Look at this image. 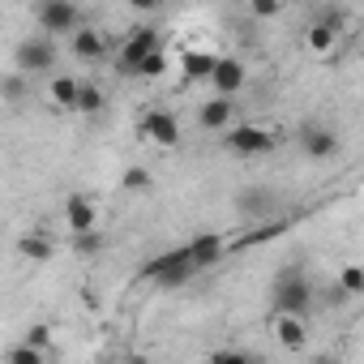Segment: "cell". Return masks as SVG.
<instances>
[{
  "mask_svg": "<svg viewBox=\"0 0 364 364\" xmlns=\"http://www.w3.org/2000/svg\"><path fill=\"white\" fill-rule=\"evenodd\" d=\"M95 219H99V210H95V202H90V198H69V206H65V223H69V232H73V236L95 232Z\"/></svg>",
  "mask_w": 364,
  "mask_h": 364,
  "instance_id": "cell-12",
  "label": "cell"
},
{
  "mask_svg": "<svg viewBox=\"0 0 364 364\" xmlns=\"http://www.w3.org/2000/svg\"><path fill=\"white\" fill-rule=\"evenodd\" d=\"M210 364H262V360L245 347H219V351H210Z\"/></svg>",
  "mask_w": 364,
  "mask_h": 364,
  "instance_id": "cell-21",
  "label": "cell"
},
{
  "mask_svg": "<svg viewBox=\"0 0 364 364\" xmlns=\"http://www.w3.org/2000/svg\"><path fill=\"white\" fill-rule=\"evenodd\" d=\"M73 249H77V253H99V249H103V236H99V232H86V236H73Z\"/></svg>",
  "mask_w": 364,
  "mask_h": 364,
  "instance_id": "cell-27",
  "label": "cell"
},
{
  "mask_svg": "<svg viewBox=\"0 0 364 364\" xmlns=\"http://www.w3.org/2000/svg\"><path fill=\"white\" fill-rule=\"evenodd\" d=\"M22 343H26V347H35V351H43V347L52 343V330H48V326H31Z\"/></svg>",
  "mask_w": 364,
  "mask_h": 364,
  "instance_id": "cell-25",
  "label": "cell"
},
{
  "mask_svg": "<svg viewBox=\"0 0 364 364\" xmlns=\"http://www.w3.org/2000/svg\"><path fill=\"white\" fill-rule=\"evenodd\" d=\"M270 330H274V343L287 347V351L309 347V321L304 317H270Z\"/></svg>",
  "mask_w": 364,
  "mask_h": 364,
  "instance_id": "cell-9",
  "label": "cell"
},
{
  "mask_svg": "<svg viewBox=\"0 0 364 364\" xmlns=\"http://www.w3.org/2000/svg\"><path fill=\"white\" fill-rule=\"evenodd\" d=\"M279 206V198H274V189H245V193H236V210L245 215V219H257V215H270Z\"/></svg>",
  "mask_w": 364,
  "mask_h": 364,
  "instance_id": "cell-13",
  "label": "cell"
},
{
  "mask_svg": "<svg viewBox=\"0 0 364 364\" xmlns=\"http://www.w3.org/2000/svg\"><path fill=\"white\" fill-rule=\"evenodd\" d=\"M338 133L334 129H326V124H309L304 133H300V150L309 154V159H334L338 154Z\"/></svg>",
  "mask_w": 364,
  "mask_h": 364,
  "instance_id": "cell-8",
  "label": "cell"
},
{
  "mask_svg": "<svg viewBox=\"0 0 364 364\" xmlns=\"http://www.w3.org/2000/svg\"><path fill=\"white\" fill-rule=\"evenodd\" d=\"M338 287H343V296H364V266H343Z\"/></svg>",
  "mask_w": 364,
  "mask_h": 364,
  "instance_id": "cell-20",
  "label": "cell"
},
{
  "mask_svg": "<svg viewBox=\"0 0 364 364\" xmlns=\"http://www.w3.org/2000/svg\"><path fill=\"white\" fill-rule=\"evenodd\" d=\"M103 90L99 86H82V99H77V112H103Z\"/></svg>",
  "mask_w": 364,
  "mask_h": 364,
  "instance_id": "cell-23",
  "label": "cell"
},
{
  "mask_svg": "<svg viewBox=\"0 0 364 364\" xmlns=\"http://www.w3.org/2000/svg\"><path fill=\"white\" fill-rule=\"evenodd\" d=\"M129 364H150V360H146V355H133V360H129Z\"/></svg>",
  "mask_w": 364,
  "mask_h": 364,
  "instance_id": "cell-30",
  "label": "cell"
},
{
  "mask_svg": "<svg viewBox=\"0 0 364 364\" xmlns=\"http://www.w3.org/2000/svg\"><path fill=\"white\" fill-rule=\"evenodd\" d=\"M274 141L279 137L262 124H240L228 133V150H236V154H266V150H274Z\"/></svg>",
  "mask_w": 364,
  "mask_h": 364,
  "instance_id": "cell-7",
  "label": "cell"
},
{
  "mask_svg": "<svg viewBox=\"0 0 364 364\" xmlns=\"http://www.w3.org/2000/svg\"><path fill=\"white\" fill-rule=\"evenodd\" d=\"M120 185H124L129 193H133V189H150V176H146L141 167H129V171H124V180H120Z\"/></svg>",
  "mask_w": 364,
  "mask_h": 364,
  "instance_id": "cell-26",
  "label": "cell"
},
{
  "mask_svg": "<svg viewBox=\"0 0 364 364\" xmlns=\"http://www.w3.org/2000/svg\"><path fill=\"white\" fill-rule=\"evenodd\" d=\"M5 364H43V351H35V347H26V343H18V347H9V355H5Z\"/></svg>",
  "mask_w": 364,
  "mask_h": 364,
  "instance_id": "cell-22",
  "label": "cell"
},
{
  "mask_svg": "<svg viewBox=\"0 0 364 364\" xmlns=\"http://www.w3.org/2000/svg\"><path fill=\"white\" fill-rule=\"evenodd\" d=\"M185 249H189V257L198 262V270H206V266H215V262L223 257L228 240H223V236H198V240H189Z\"/></svg>",
  "mask_w": 364,
  "mask_h": 364,
  "instance_id": "cell-14",
  "label": "cell"
},
{
  "mask_svg": "<svg viewBox=\"0 0 364 364\" xmlns=\"http://www.w3.org/2000/svg\"><path fill=\"white\" fill-rule=\"evenodd\" d=\"M5 95H9L14 103L22 99V77H18V73H9V77H5Z\"/></svg>",
  "mask_w": 364,
  "mask_h": 364,
  "instance_id": "cell-29",
  "label": "cell"
},
{
  "mask_svg": "<svg viewBox=\"0 0 364 364\" xmlns=\"http://www.w3.org/2000/svg\"><path fill=\"white\" fill-rule=\"evenodd\" d=\"M215 90L223 95V99H232V95H240V86H245V65L236 60V56H219V69H215Z\"/></svg>",
  "mask_w": 364,
  "mask_h": 364,
  "instance_id": "cell-10",
  "label": "cell"
},
{
  "mask_svg": "<svg viewBox=\"0 0 364 364\" xmlns=\"http://www.w3.org/2000/svg\"><path fill=\"white\" fill-rule=\"evenodd\" d=\"M304 43H309L313 56H326V52H334V43H338V26H330V22H313V26L304 31Z\"/></svg>",
  "mask_w": 364,
  "mask_h": 364,
  "instance_id": "cell-16",
  "label": "cell"
},
{
  "mask_svg": "<svg viewBox=\"0 0 364 364\" xmlns=\"http://www.w3.org/2000/svg\"><path fill=\"white\" fill-rule=\"evenodd\" d=\"M35 22H39V31L43 35H77L82 31V14H77V5H69V0H43V5L35 9Z\"/></svg>",
  "mask_w": 364,
  "mask_h": 364,
  "instance_id": "cell-4",
  "label": "cell"
},
{
  "mask_svg": "<svg viewBox=\"0 0 364 364\" xmlns=\"http://www.w3.org/2000/svg\"><path fill=\"white\" fill-rule=\"evenodd\" d=\"M193 274H202V270H198V262L189 257V249L163 253V257H154V262L141 266V279H150V283H159V287H185Z\"/></svg>",
  "mask_w": 364,
  "mask_h": 364,
  "instance_id": "cell-2",
  "label": "cell"
},
{
  "mask_svg": "<svg viewBox=\"0 0 364 364\" xmlns=\"http://www.w3.org/2000/svg\"><path fill=\"white\" fill-rule=\"evenodd\" d=\"M48 95H52V103H56V107H73V112H77L82 82H73L69 73H56V77H52V86H48Z\"/></svg>",
  "mask_w": 364,
  "mask_h": 364,
  "instance_id": "cell-17",
  "label": "cell"
},
{
  "mask_svg": "<svg viewBox=\"0 0 364 364\" xmlns=\"http://www.w3.org/2000/svg\"><path fill=\"white\" fill-rule=\"evenodd\" d=\"M279 14H283L279 0H253V18H279Z\"/></svg>",
  "mask_w": 364,
  "mask_h": 364,
  "instance_id": "cell-28",
  "label": "cell"
},
{
  "mask_svg": "<svg viewBox=\"0 0 364 364\" xmlns=\"http://www.w3.org/2000/svg\"><path fill=\"white\" fill-rule=\"evenodd\" d=\"M154 52H159V31L137 26V31H129L124 48H120V56H116V69H120L124 77H137V69H141Z\"/></svg>",
  "mask_w": 364,
  "mask_h": 364,
  "instance_id": "cell-3",
  "label": "cell"
},
{
  "mask_svg": "<svg viewBox=\"0 0 364 364\" xmlns=\"http://www.w3.org/2000/svg\"><path fill=\"white\" fill-rule=\"evenodd\" d=\"M180 69H185V77H189V82H202V77H215L219 56H215V52H189L185 60H180Z\"/></svg>",
  "mask_w": 364,
  "mask_h": 364,
  "instance_id": "cell-18",
  "label": "cell"
},
{
  "mask_svg": "<svg viewBox=\"0 0 364 364\" xmlns=\"http://www.w3.org/2000/svg\"><path fill=\"white\" fill-rule=\"evenodd\" d=\"M137 133H141L146 141H154V146H176V141H180V124H176V116L163 112V107L146 112L141 124H137Z\"/></svg>",
  "mask_w": 364,
  "mask_h": 364,
  "instance_id": "cell-6",
  "label": "cell"
},
{
  "mask_svg": "<svg viewBox=\"0 0 364 364\" xmlns=\"http://www.w3.org/2000/svg\"><path fill=\"white\" fill-rule=\"evenodd\" d=\"M309 300H313L309 279L291 266V270H283V274L274 279V287H270V317H304V313H309Z\"/></svg>",
  "mask_w": 364,
  "mask_h": 364,
  "instance_id": "cell-1",
  "label": "cell"
},
{
  "mask_svg": "<svg viewBox=\"0 0 364 364\" xmlns=\"http://www.w3.org/2000/svg\"><path fill=\"white\" fill-rule=\"evenodd\" d=\"M18 253L31 257V262H48V257H52V240H48V236H22V240H18Z\"/></svg>",
  "mask_w": 364,
  "mask_h": 364,
  "instance_id": "cell-19",
  "label": "cell"
},
{
  "mask_svg": "<svg viewBox=\"0 0 364 364\" xmlns=\"http://www.w3.org/2000/svg\"><path fill=\"white\" fill-rule=\"evenodd\" d=\"M232 116H236V103H232V99H223V95H215L210 103H202L198 124H202V129H210V133H219V129H228V124H232Z\"/></svg>",
  "mask_w": 364,
  "mask_h": 364,
  "instance_id": "cell-11",
  "label": "cell"
},
{
  "mask_svg": "<svg viewBox=\"0 0 364 364\" xmlns=\"http://www.w3.org/2000/svg\"><path fill=\"white\" fill-rule=\"evenodd\" d=\"M73 56H77V60H103V56H107V39H103L99 31L82 26V31L73 35Z\"/></svg>",
  "mask_w": 364,
  "mask_h": 364,
  "instance_id": "cell-15",
  "label": "cell"
},
{
  "mask_svg": "<svg viewBox=\"0 0 364 364\" xmlns=\"http://www.w3.org/2000/svg\"><path fill=\"white\" fill-rule=\"evenodd\" d=\"M163 73H167V56H163V52H154V56L137 69V77H163Z\"/></svg>",
  "mask_w": 364,
  "mask_h": 364,
  "instance_id": "cell-24",
  "label": "cell"
},
{
  "mask_svg": "<svg viewBox=\"0 0 364 364\" xmlns=\"http://www.w3.org/2000/svg\"><path fill=\"white\" fill-rule=\"evenodd\" d=\"M18 69H22V73H48V69H56V43H52L48 35L22 39V48H18Z\"/></svg>",
  "mask_w": 364,
  "mask_h": 364,
  "instance_id": "cell-5",
  "label": "cell"
}]
</instances>
